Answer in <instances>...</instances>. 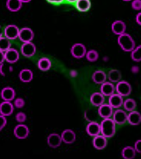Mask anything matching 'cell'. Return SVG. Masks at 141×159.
I'll use <instances>...</instances> for the list:
<instances>
[{"label":"cell","mask_w":141,"mask_h":159,"mask_svg":"<svg viewBox=\"0 0 141 159\" xmlns=\"http://www.w3.org/2000/svg\"><path fill=\"white\" fill-rule=\"evenodd\" d=\"M101 134L106 138H111L116 132V123L113 119L106 118L100 123Z\"/></svg>","instance_id":"1"},{"label":"cell","mask_w":141,"mask_h":159,"mask_svg":"<svg viewBox=\"0 0 141 159\" xmlns=\"http://www.w3.org/2000/svg\"><path fill=\"white\" fill-rule=\"evenodd\" d=\"M117 43L120 47L125 52H131L136 47L133 37L126 33L119 35Z\"/></svg>","instance_id":"2"},{"label":"cell","mask_w":141,"mask_h":159,"mask_svg":"<svg viewBox=\"0 0 141 159\" xmlns=\"http://www.w3.org/2000/svg\"><path fill=\"white\" fill-rule=\"evenodd\" d=\"M115 90L117 93L119 94L122 97L129 96L132 92V87L130 84L126 81H119L115 87Z\"/></svg>","instance_id":"3"},{"label":"cell","mask_w":141,"mask_h":159,"mask_svg":"<svg viewBox=\"0 0 141 159\" xmlns=\"http://www.w3.org/2000/svg\"><path fill=\"white\" fill-rule=\"evenodd\" d=\"M87 49L82 43H75L70 49V52L75 58H82L85 56Z\"/></svg>","instance_id":"4"},{"label":"cell","mask_w":141,"mask_h":159,"mask_svg":"<svg viewBox=\"0 0 141 159\" xmlns=\"http://www.w3.org/2000/svg\"><path fill=\"white\" fill-rule=\"evenodd\" d=\"M37 51V48L35 44L32 42L23 43L21 47V53L22 55L30 58L33 57Z\"/></svg>","instance_id":"5"},{"label":"cell","mask_w":141,"mask_h":159,"mask_svg":"<svg viewBox=\"0 0 141 159\" xmlns=\"http://www.w3.org/2000/svg\"><path fill=\"white\" fill-rule=\"evenodd\" d=\"M34 34L33 30L29 27H24L19 29L18 38L23 43L32 42L34 39Z\"/></svg>","instance_id":"6"},{"label":"cell","mask_w":141,"mask_h":159,"mask_svg":"<svg viewBox=\"0 0 141 159\" xmlns=\"http://www.w3.org/2000/svg\"><path fill=\"white\" fill-rule=\"evenodd\" d=\"M19 29L16 25H9L3 30V35L9 40H15L18 38Z\"/></svg>","instance_id":"7"},{"label":"cell","mask_w":141,"mask_h":159,"mask_svg":"<svg viewBox=\"0 0 141 159\" xmlns=\"http://www.w3.org/2000/svg\"><path fill=\"white\" fill-rule=\"evenodd\" d=\"M13 134L18 139H25L29 135V127L23 123H19L13 130Z\"/></svg>","instance_id":"8"},{"label":"cell","mask_w":141,"mask_h":159,"mask_svg":"<svg viewBox=\"0 0 141 159\" xmlns=\"http://www.w3.org/2000/svg\"><path fill=\"white\" fill-rule=\"evenodd\" d=\"M5 61L9 64H14L17 62L19 59V52L17 50L10 48L4 52Z\"/></svg>","instance_id":"9"},{"label":"cell","mask_w":141,"mask_h":159,"mask_svg":"<svg viewBox=\"0 0 141 159\" xmlns=\"http://www.w3.org/2000/svg\"><path fill=\"white\" fill-rule=\"evenodd\" d=\"M98 113L99 116L103 119L111 118L113 113V108L109 103H103L99 106Z\"/></svg>","instance_id":"10"},{"label":"cell","mask_w":141,"mask_h":159,"mask_svg":"<svg viewBox=\"0 0 141 159\" xmlns=\"http://www.w3.org/2000/svg\"><path fill=\"white\" fill-rule=\"evenodd\" d=\"M113 120L118 125H123L127 121V113L121 109H117L113 113Z\"/></svg>","instance_id":"11"},{"label":"cell","mask_w":141,"mask_h":159,"mask_svg":"<svg viewBox=\"0 0 141 159\" xmlns=\"http://www.w3.org/2000/svg\"><path fill=\"white\" fill-rule=\"evenodd\" d=\"M93 147L97 150H103L107 145V138L102 135H98L94 137L93 139Z\"/></svg>","instance_id":"12"},{"label":"cell","mask_w":141,"mask_h":159,"mask_svg":"<svg viewBox=\"0 0 141 159\" xmlns=\"http://www.w3.org/2000/svg\"><path fill=\"white\" fill-rule=\"evenodd\" d=\"M61 136L57 133H51L47 137V143L50 147L56 148L61 145Z\"/></svg>","instance_id":"13"},{"label":"cell","mask_w":141,"mask_h":159,"mask_svg":"<svg viewBox=\"0 0 141 159\" xmlns=\"http://www.w3.org/2000/svg\"><path fill=\"white\" fill-rule=\"evenodd\" d=\"M14 111V106L11 102L3 101L0 103V114L1 115L7 117L11 116Z\"/></svg>","instance_id":"14"},{"label":"cell","mask_w":141,"mask_h":159,"mask_svg":"<svg viewBox=\"0 0 141 159\" xmlns=\"http://www.w3.org/2000/svg\"><path fill=\"white\" fill-rule=\"evenodd\" d=\"M16 91L11 87H6L1 91V97L3 101L11 102L16 98Z\"/></svg>","instance_id":"15"},{"label":"cell","mask_w":141,"mask_h":159,"mask_svg":"<svg viewBox=\"0 0 141 159\" xmlns=\"http://www.w3.org/2000/svg\"><path fill=\"white\" fill-rule=\"evenodd\" d=\"M126 29H127V27H126L125 23L123 21H121V20L115 21L111 25L112 32L118 36L125 33Z\"/></svg>","instance_id":"16"},{"label":"cell","mask_w":141,"mask_h":159,"mask_svg":"<svg viewBox=\"0 0 141 159\" xmlns=\"http://www.w3.org/2000/svg\"><path fill=\"white\" fill-rule=\"evenodd\" d=\"M60 136H61L62 142L68 144V145L74 143L75 141V139H76L75 133L71 129H66V130H64Z\"/></svg>","instance_id":"17"},{"label":"cell","mask_w":141,"mask_h":159,"mask_svg":"<svg viewBox=\"0 0 141 159\" xmlns=\"http://www.w3.org/2000/svg\"><path fill=\"white\" fill-rule=\"evenodd\" d=\"M123 99L121 96L118 93H113L109 98V104L113 109H118L123 104Z\"/></svg>","instance_id":"18"},{"label":"cell","mask_w":141,"mask_h":159,"mask_svg":"<svg viewBox=\"0 0 141 159\" xmlns=\"http://www.w3.org/2000/svg\"><path fill=\"white\" fill-rule=\"evenodd\" d=\"M86 132L89 136L95 137L101 134L100 124L96 121L89 122L86 127Z\"/></svg>","instance_id":"19"},{"label":"cell","mask_w":141,"mask_h":159,"mask_svg":"<svg viewBox=\"0 0 141 159\" xmlns=\"http://www.w3.org/2000/svg\"><path fill=\"white\" fill-rule=\"evenodd\" d=\"M101 93H102L104 96H111L113 93H115V87L113 84L111 82H105L101 86Z\"/></svg>","instance_id":"20"},{"label":"cell","mask_w":141,"mask_h":159,"mask_svg":"<svg viewBox=\"0 0 141 159\" xmlns=\"http://www.w3.org/2000/svg\"><path fill=\"white\" fill-rule=\"evenodd\" d=\"M19 80L22 82L29 83L31 82L33 79V73L31 70L25 68L20 71L19 74Z\"/></svg>","instance_id":"21"},{"label":"cell","mask_w":141,"mask_h":159,"mask_svg":"<svg viewBox=\"0 0 141 159\" xmlns=\"http://www.w3.org/2000/svg\"><path fill=\"white\" fill-rule=\"evenodd\" d=\"M23 3L21 0H7L6 7L11 12H17L21 9Z\"/></svg>","instance_id":"22"},{"label":"cell","mask_w":141,"mask_h":159,"mask_svg":"<svg viewBox=\"0 0 141 159\" xmlns=\"http://www.w3.org/2000/svg\"><path fill=\"white\" fill-rule=\"evenodd\" d=\"M105 98L101 92H95L92 94L90 97V102L92 105L95 107H99L104 103Z\"/></svg>","instance_id":"23"},{"label":"cell","mask_w":141,"mask_h":159,"mask_svg":"<svg viewBox=\"0 0 141 159\" xmlns=\"http://www.w3.org/2000/svg\"><path fill=\"white\" fill-rule=\"evenodd\" d=\"M127 121L132 125H138L141 122V116L139 112L137 111H130L127 115Z\"/></svg>","instance_id":"24"},{"label":"cell","mask_w":141,"mask_h":159,"mask_svg":"<svg viewBox=\"0 0 141 159\" xmlns=\"http://www.w3.org/2000/svg\"><path fill=\"white\" fill-rule=\"evenodd\" d=\"M75 3V7L80 12H86L91 8L90 0H77Z\"/></svg>","instance_id":"25"},{"label":"cell","mask_w":141,"mask_h":159,"mask_svg":"<svg viewBox=\"0 0 141 159\" xmlns=\"http://www.w3.org/2000/svg\"><path fill=\"white\" fill-rule=\"evenodd\" d=\"M37 66L40 70L46 72L49 70L50 68H51L52 63L49 58L47 57H43L39 60Z\"/></svg>","instance_id":"26"},{"label":"cell","mask_w":141,"mask_h":159,"mask_svg":"<svg viewBox=\"0 0 141 159\" xmlns=\"http://www.w3.org/2000/svg\"><path fill=\"white\" fill-rule=\"evenodd\" d=\"M107 75L102 70H97L92 74V80L97 84H102L106 82Z\"/></svg>","instance_id":"27"},{"label":"cell","mask_w":141,"mask_h":159,"mask_svg":"<svg viewBox=\"0 0 141 159\" xmlns=\"http://www.w3.org/2000/svg\"><path fill=\"white\" fill-rule=\"evenodd\" d=\"M107 78L111 82H118L121 79V73L117 69L111 70L107 74Z\"/></svg>","instance_id":"28"},{"label":"cell","mask_w":141,"mask_h":159,"mask_svg":"<svg viewBox=\"0 0 141 159\" xmlns=\"http://www.w3.org/2000/svg\"><path fill=\"white\" fill-rule=\"evenodd\" d=\"M121 155L125 159H133L136 156V151L133 147L127 146L123 148Z\"/></svg>","instance_id":"29"},{"label":"cell","mask_w":141,"mask_h":159,"mask_svg":"<svg viewBox=\"0 0 141 159\" xmlns=\"http://www.w3.org/2000/svg\"><path fill=\"white\" fill-rule=\"evenodd\" d=\"M123 106L126 111H134L135 108L137 107V103L133 99H127L125 102H123Z\"/></svg>","instance_id":"30"},{"label":"cell","mask_w":141,"mask_h":159,"mask_svg":"<svg viewBox=\"0 0 141 159\" xmlns=\"http://www.w3.org/2000/svg\"><path fill=\"white\" fill-rule=\"evenodd\" d=\"M11 43L10 42V40L4 36L0 38V51L5 52L11 48Z\"/></svg>","instance_id":"31"},{"label":"cell","mask_w":141,"mask_h":159,"mask_svg":"<svg viewBox=\"0 0 141 159\" xmlns=\"http://www.w3.org/2000/svg\"><path fill=\"white\" fill-rule=\"evenodd\" d=\"M141 46L139 45L138 47H135V48L130 52V57L133 61L139 62L141 60Z\"/></svg>","instance_id":"32"},{"label":"cell","mask_w":141,"mask_h":159,"mask_svg":"<svg viewBox=\"0 0 141 159\" xmlns=\"http://www.w3.org/2000/svg\"><path fill=\"white\" fill-rule=\"evenodd\" d=\"M85 57L89 62H95L97 61L99 58V53L95 50H89V51L86 52L85 54Z\"/></svg>","instance_id":"33"},{"label":"cell","mask_w":141,"mask_h":159,"mask_svg":"<svg viewBox=\"0 0 141 159\" xmlns=\"http://www.w3.org/2000/svg\"><path fill=\"white\" fill-rule=\"evenodd\" d=\"M84 117L88 122L95 121L97 119V115L95 114L94 111L88 110L85 111L84 113Z\"/></svg>","instance_id":"34"},{"label":"cell","mask_w":141,"mask_h":159,"mask_svg":"<svg viewBox=\"0 0 141 159\" xmlns=\"http://www.w3.org/2000/svg\"><path fill=\"white\" fill-rule=\"evenodd\" d=\"M16 121L19 123H23L27 120V116L26 114L23 112H19L16 116Z\"/></svg>","instance_id":"35"},{"label":"cell","mask_w":141,"mask_h":159,"mask_svg":"<svg viewBox=\"0 0 141 159\" xmlns=\"http://www.w3.org/2000/svg\"><path fill=\"white\" fill-rule=\"evenodd\" d=\"M25 102L23 98H18L14 100V105L13 106L16 108H18V109L23 108L25 106Z\"/></svg>","instance_id":"36"},{"label":"cell","mask_w":141,"mask_h":159,"mask_svg":"<svg viewBox=\"0 0 141 159\" xmlns=\"http://www.w3.org/2000/svg\"><path fill=\"white\" fill-rule=\"evenodd\" d=\"M131 6L136 11H140L141 9V0H133L131 3Z\"/></svg>","instance_id":"37"},{"label":"cell","mask_w":141,"mask_h":159,"mask_svg":"<svg viewBox=\"0 0 141 159\" xmlns=\"http://www.w3.org/2000/svg\"><path fill=\"white\" fill-rule=\"evenodd\" d=\"M7 125V119L6 117H5L0 114V131L6 127Z\"/></svg>","instance_id":"38"},{"label":"cell","mask_w":141,"mask_h":159,"mask_svg":"<svg viewBox=\"0 0 141 159\" xmlns=\"http://www.w3.org/2000/svg\"><path fill=\"white\" fill-rule=\"evenodd\" d=\"M134 150L135 151L138 152V153H140L141 152V140H138L136 141L135 144H134Z\"/></svg>","instance_id":"39"},{"label":"cell","mask_w":141,"mask_h":159,"mask_svg":"<svg viewBox=\"0 0 141 159\" xmlns=\"http://www.w3.org/2000/svg\"><path fill=\"white\" fill-rule=\"evenodd\" d=\"M47 1L52 4H55V5H58V4H60L62 3L64 0H47Z\"/></svg>","instance_id":"40"},{"label":"cell","mask_w":141,"mask_h":159,"mask_svg":"<svg viewBox=\"0 0 141 159\" xmlns=\"http://www.w3.org/2000/svg\"><path fill=\"white\" fill-rule=\"evenodd\" d=\"M136 22L138 23L139 25H141V13H139L136 16Z\"/></svg>","instance_id":"41"},{"label":"cell","mask_w":141,"mask_h":159,"mask_svg":"<svg viewBox=\"0 0 141 159\" xmlns=\"http://www.w3.org/2000/svg\"><path fill=\"white\" fill-rule=\"evenodd\" d=\"M5 61V55L4 52H2L0 51V64H3Z\"/></svg>","instance_id":"42"},{"label":"cell","mask_w":141,"mask_h":159,"mask_svg":"<svg viewBox=\"0 0 141 159\" xmlns=\"http://www.w3.org/2000/svg\"><path fill=\"white\" fill-rule=\"evenodd\" d=\"M131 72L134 74H137L139 72V67L137 66H133L131 68Z\"/></svg>","instance_id":"43"},{"label":"cell","mask_w":141,"mask_h":159,"mask_svg":"<svg viewBox=\"0 0 141 159\" xmlns=\"http://www.w3.org/2000/svg\"><path fill=\"white\" fill-rule=\"evenodd\" d=\"M3 66H4L3 63L0 64V74H1V75L3 76H6V73H5V72L3 70Z\"/></svg>","instance_id":"44"},{"label":"cell","mask_w":141,"mask_h":159,"mask_svg":"<svg viewBox=\"0 0 141 159\" xmlns=\"http://www.w3.org/2000/svg\"><path fill=\"white\" fill-rule=\"evenodd\" d=\"M70 76L72 78H75L78 76V72L76 70H71L70 72Z\"/></svg>","instance_id":"45"},{"label":"cell","mask_w":141,"mask_h":159,"mask_svg":"<svg viewBox=\"0 0 141 159\" xmlns=\"http://www.w3.org/2000/svg\"><path fill=\"white\" fill-rule=\"evenodd\" d=\"M3 36V30L2 27V26L0 25V38Z\"/></svg>","instance_id":"46"},{"label":"cell","mask_w":141,"mask_h":159,"mask_svg":"<svg viewBox=\"0 0 141 159\" xmlns=\"http://www.w3.org/2000/svg\"><path fill=\"white\" fill-rule=\"evenodd\" d=\"M31 1H32V0H21V2L23 3H27L31 2Z\"/></svg>","instance_id":"47"},{"label":"cell","mask_w":141,"mask_h":159,"mask_svg":"<svg viewBox=\"0 0 141 159\" xmlns=\"http://www.w3.org/2000/svg\"><path fill=\"white\" fill-rule=\"evenodd\" d=\"M66 2H68V3H75L76 2L77 0H66Z\"/></svg>","instance_id":"48"},{"label":"cell","mask_w":141,"mask_h":159,"mask_svg":"<svg viewBox=\"0 0 141 159\" xmlns=\"http://www.w3.org/2000/svg\"><path fill=\"white\" fill-rule=\"evenodd\" d=\"M123 2H130V1H132V0H123Z\"/></svg>","instance_id":"49"}]
</instances>
